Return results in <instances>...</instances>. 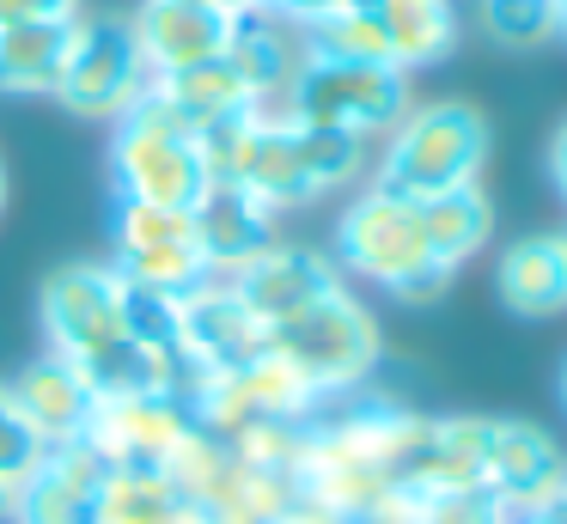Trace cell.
I'll return each instance as SVG.
<instances>
[{"label":"cell","instance_id":"1","mask_svg":"<svg viewBox=\"0 0 567 524\" xmlns=\"http://www.w3.org/2000/svg\"><path fill=\"white\" fill-rule=\"evenodd\" d=\"M43 341L62 366H74L92 384V397L111 390H172L189 397L196 372L172 348H141L128 280L111 263H68L43 287Z\"/></svg>","mask_w":567,"mask_h":524},{"label":"cell","instance_id":"2","mask_svg":"<svg viewBox=\"0 0 567 524\" xmlns=\"http://www.w3.org/2000/svg\"><path fill=\"white\" fill-rule=\"evenodd\" d=\"M336 268L403 305H427L452 287V268L433 256L421 226V202L379 183H367L336 219Z\"/></svg>","mask_w":567,"mask_h":524},{"label":"cell","instance_id":"3","mask_svg":"<svg viewBox=\"0 0 567 524\" xmlns=\"http://www.w3.org/2000/svg\"><path fill=\"white\" fill-rule=\"evenodd\" d=\"M482 158H488L482 110L421 104V110H403V122L384 134L372 183L409 195V202H427V195H445V189H470L482 177Z\"/></svg>","mask_w":567,"mask_h":524},{"label":"cell","instance_id":"4","mask_svg":"<svg viewBox=\"0 0 567 524\" xmlns=\"http://www.w3.org/2000/svg\"><path fill=\"white\" fill-rule=\"evenodd\" d=\"M269 348L287 353L330 402H342V397H354V390L372 378V366H379V323H372V311L354 299V292L336 287L330 299H318L299 317L275 323Z\"/></svg>","mask_w":567,"mask_h":524},{"label":"cell","instance_id":"5","mask_svg":"<svg viewBox=\"0 0 567 524\" xmlns=\"http://www.w3.org/2000/svg\"><path fill=\"white\" fill-rule=\"evenodd\" d=\"M409 110V73L372 68V61H330L306 55L293 92H287V116L311 122V129H336L354 141H379L403 122Z\"/></svg>","mask_w":567,"mask_h":524},{"label":"cell","instance_id":"6","mask_svg":"<svg viewBox=\"0 0 567 524\" xmlns=\"http://www.w3.org/2000/svg\"><path fill=\"white\" fill-rule=\"evenodd\" d=\"M111 171H116V195L123 202H153V207H196L208 189V165L189 129H177L172 116L141 97L128 116H116V141H111Z\"/></svg>","mask_w":567,"mask_h":524},{"label":"cell","instance_id":"7","mask_svg":"<svg viewBox=\"0 0 567 524\" xmlns=\"http://www.w3.org/2000/svg\"><path fill=\"white\" fill-rule=\"evenodd\" d=\"M111 268L141 292H177L208 280V256H202L196 219L189 207H153V202H116V256Z\"/></svg>","mask_w":567,"mask_h":524},{"label":"cell","instance_id":"8","mask_svg":"<svg viewBox=\"0 0 567 524\" xmlns=\"http://www.w3.org/2000/svg\"><path fill=\"white\" fill-rule=\"evenodd\" d=\"M147 61H141V43L123 19H80L74 55H68L62 92L55 104H68L74 116H128V110L147 97Z\"/></svg>","mask_w":567,"mask_h":524},{"label":"cell","instance_id":"9","mask_svg":"<svg viewBox=\"0 0 567 524\" xmlns=\"http://www.w3.org/2000/svg\"><path fill=\"white\" fill-rule=\"evenodd\" d=\"M172 336H177V353L189 360V372H233V366L257 360L269 348V323L238 299L233 280L208 275L202 287L177 292L172 299Z\"/></svg>","mask_w":567,"mask_h":524},{"label":"cell","instance_id":"10","mask_svg":"<svg viewBox=\"0 0 567 524\" xmlns=\"http://www.w3.org/2000/svg\"><path fill=\"white\" fill-rule=\"evenodd\" d=\"M189 427H196V414L172 390H111V397L92 402V421L80 439L111 470H159Z\"/></svg>","mask_w":567,"mask_h":524},{"label":"cell","instance_id":"11","mask_svg":"<svg viewBox=\"0 0 567 524\" xmlns=\"http://www.w3.org/2000/svg\"><path fill=\"white\" fill-rule=\"evenodd\" d=\"M233 24L238 19L220 0H141L128 31L141 43L147 73H184V68H202V61L226 55Z\"/></svg>","mask_w":567,"mask_h":524},{"label":"cell","instance_id":"12","mask_svg":"<svg viewBox=\"0 0 567 524\" xmlns=\"http://www.w3.org/2000/svg\"><path fill=\"white\" fill-rule=\"evenodd\" d=\"M233 287H238V299L275 329V323H287V317H299L306 305L330 299L336 287H348V280H342V268H336L330 250H311V244H269L257 263L238 268Z\"/></svg>","mask_w":567,"mask_h":524},{"label":"cell","instance_id":"13","mask_svg":"<svg viewBox=\"0 0 567 524\" xmlns=\"http://www.w3.org/2000/svg\"><path fill=\"white\" fill-rule=\"evenodd\" d=\"M567 458L543 427L530 421H488V470L482 487L506 500V512H549L561 500Z\"/></svg>","mask_w":567,"mask_h":524},{"label":"cell","instance_id":"14","mask_svg":"<svg viewBox=\"0 0 567 524\" xmlns=\"http://www.w3.org/2000/svg\"><path fill=\"white\" fill-rule=\"evenodd\" d=\"M111 463L74 439V445H50L43 463L13 487V524H92V500L104 487Z\"/></svg>","mask_w":567,"mask_h":524},{"label":"cell","instance_id":"15","mask_svg":"<svg viewBox=\"0 0 567 524\" xmlns=\"http://www.w3.org/2000/svg\"><path fill=\"white\" fill-rule=\"evenodd\" d=\"M306 55H311L306 31L287 24L281 12H250V19H238L233 43H226V61H233V73L245 80V92L257 110H287V92H293Z\"/></svg>","mask_w":567,"mask_h":524},{"label":"cell","instance_id":"16","mask_svg":"<svg viewBox=\"0 0 567 524\" xmlns=\"http://www.w3.org/2000/svg\"><path fill=\"white\" fill-rule=\"evenodd\" d=\"M189 219H196L208 275H220V280H233L238 268L257 263V256L275 244V214L257 202V195L238 189V183H208L202 202L189 207Z\"/></svg>","mask_w":567,"mask_h":524},{"label":"cell","instance_id":"17","mask_svg":"<svg viewBox=\"0 0 567 524\" xmlns=\"http://www.w3.org/2000/svg\"><path fill=\"white\" fill-rule=\"evenodd\" d=\"M147 104L159 110V116H172L177 129H189V134H208V129H220V122L257 110V104H250V92H245V80L233 73V61H226V55L202 61V68H184V73H153V80H147Z\"/></svg>","mask_w":567,"mask_h":524},{"label":"cell","instance_id":"18","mask_svg":"<svg viewBox=\"0 0 567 524\" xmlns=\"http://www.w3.org/2000/svg\"><path fill=\"white\" fill-rule=\"evenodd\" d=\"M74 37H80V12L0 24V92L55 97L62 92V73H68V55H74Z\"/></svg>","mask_w":567,"mask_h":524},{"label":"cell","instance_id":"19","mask_svg":"<svg viewBox=\"0 0 567 524\" xmlns=\"http://www.w3.org/2000/svg\"><path fill=\"white\" fill-rule=\"evenodd\" d=\"M7 390H13L19 414L31 421V433H38L43 445H74V439L86 433V421H92V402H99L86 378H80L74 366H62L55 353L31 360Z\"/></svg>","mask_w":567,"mask_h":524},{"label":"cell","instance_id":"20","mask_svg":"<svg viewBox=\"0 0 567 524\" xmlns=\"http://www.w3.org/2000/svg\"><path fill=\"white\" fill-rule=\"evenodd\" d=\"M494 292L506 299L513 317H555L567 311V250L561 232H537L501 250L494 263Z\"/></svg>","mask_w":567,"mask_h":524},{"label":"cell","instance_id":"21","mask_svg":"<svg viewBox=\"0 0 567 524\" xmlns=\"http://www.w3.org/2000/svg\"><path fill=\"white\" fill-rule=\"evenodd\" d=\"M299 506V482L281 470H257V463L226 451L220 475L208 482V494L196 500V512L208 524H281Z\"/></svg>","mask_w":567,"mask_h":524},{"label":"cell","instance_id":"22","mask_svg":"<svg viewBox=\"0 0 567 524\" xmlns=\"http://www.w3.org/2000/svg\"><path fill=\"white\" fill-rule=\"evenodd\" d=\"M360 7L379 19L384 43H391L396 68H427V61L452 55L457 43V12L452 0H360Z\"/></svg>","mask_w":567,"mask_h":524},{"label":"cell","instance_id":"23","mask_svg":"<svg viewBox=\"0 0 567 524\" xmlns=\"http://www.w3.org/2000/svg\"><path fill=\"white\" fill-rule=\"evenodd\" d=\"M202 512L159 470H104L92 524H196Z\"/></svg>","mask_w":567,"mask_h":524},{"label":"cell","instance_id":"24","mask_svg":"<svg viewBox=\"0 0 567 524\" xmlns=\"http://www.w3.org/2000/svg\"><path fill=\"white\" fill-rule=\"evenodd\" d=\"M421 226H427V244H433V256H440L445 268H464L470 256L488 244V232H494V214H488V195L470 183V189H445V195H427L421 202Z\"/></svg>","mask_w":567,"mask_h":524},{"label":"cell","instance_id":"25","mask_svg":"<svg viewBox=\"0 0 567 524\" xmlns=\"http://www.w3.org/2000/svg\"><path fill=\"white\" fill-rule=\"evenodd\" d=\"M281 116H287V110H281ZM287 129H293L299 165H306V177H311V189H318V195L348 189V183L367 171V141H354V134L311 129V122H293V116H287Z\"/></svg>","mask_w":567,"mask_h":524},{"label":"cell","instance_id":"26","mask_svg":"<svg viewBox=\"0 0 567 524\" xmlns=\"http://www.w3.org/2000/svg\"><path fill=\"white\" fill-rule=\"evenodd\" d=\"M306 43H311V55H330V61H372V68H396L391 43H384V31H379V19H372L360 0H354V7H342L336 19L311 24ZM396 73H403V68H396Z\"/></svg>","mask_w":567,"mask_h":524},{"label":"cell","instance_id":"27","mask_svg":"<svg viewBox=\"0 0 567 524\" xmlns=\"http://www.w3.org/2000/svg\"><path fill=\"white\" fill-rule=\"evenodd\" d=\"M482 31L501 49H543L561 37V0H482Z\"/></svg>","mask_w":567,"mask_h":524},{"label":"cell","instance_id":"28","mask_svg":"<svg viewBox=\"0 0 567 524\" xmlns=\"http://www.w3.org/2000/svg\"><path fill=\"white\" fill-rule=\"evenodd\" d=\"M43 451H50V445H43V439L31 433V421L19 414L13 390L0 384V482L19 487V482H25V475L43 463Z\"/></svg>","mask_w":567,"mask_h":524},{"label":"cell","instance_id":"29","mask_svg":"<svg viewBox=\"0 0 567 524\" xmlns=\"http://www.w3.org/2000/svg\"><path fill=\"white\" fill-rule=\"evenodd\" d=\"M421 524H513V512L488 487H457V494H421Z\"/></svg>","mask_w":567,"mask_h":524},{"label":"cell","instance_id":"30","mask_svg":"<svg viewBox=\"0 0 567 524\" xmlns=\"http://www.w3.org/2000/svg\"><path fill=\"white\" fill-rule=\"evenodd\" d=\"M342 7H354V0H269V12H281V19L299 24V31H311V24L336 19Z\"/></svg>","mask_w":567,"mask_h":524},{"label":"cell","instance_id":"31","mask_svg":"<svg viewBox=\"0 0 567 524\" xmlns=\"http://www.w3.org/2000/svg\"><path fill=\"white\" fill-rule=\"evenodd\" d=\"M80 12V0H0V24H25V19H68Z\"/></svg>","mask_w":567,"mask_h":524},{"label":"cell","instance_id":"32","mask_svg":"<svg viewBox=\"0 0 567 524\" xmlns=\"http://www.w3.org/2000/svg\"><path fill=\"white\" fill-rule=\"evenodd\" d=\"M549 177H555V189H561V202H567V122L555 129V141H549Z\"/></svg>","mask_w":567,"mask_h":524},{"label":"cell","instance_id":"33","mask_svg":"<svg viewBox=\"0 0 567 524\" xmlns=\"http://www.w3.org/2000/svg\"><path fill=\"white\" fill-rule=\"evenodd\" d=\"M513 524H561V518H555V506H549V512H513Z\"/></svg>","mask_w":567,"mask_h":524},{"label":"cell","instance_id":"34","mask_svg":"<svg viewBox=\"0 0 567 524\" xmlns=\"http://www.w3.org/2000/svg\"><path fill=\"white\" fill-rule=\"evenodd\" d=\"M0 524H13V487L0 482Z\"/></svg>","mask_w":567,"mask_h":524},{"label":"cell","instance_id":"35","mask_svg":"<svg viewBox=\"0 0 567 524\" xmlns=\"http://www.w3.org/2000/svg\"><path fill=\"white\" fill-rule=\"evenodd\" d=\"M0 207H7V165H0Z\"/></svg>","mask_w":567,"mask_h":524},{"label":"cell","instance_id":"36","mask_svg":"<svg viewBox=\"0 0 567 524\" xmlns=\"http://www.w3.org/2000/svg\"><path fill=\"white\" fill-rule=\"evenodd\" d=\"M555 506H561V512H567V475H561V500H555Z\"/></svg>","mask_w":567,"mask_h":524},{"label":"cell","instance_id":"37","mask_svg":"<svg viewBox=\"0 0 567 524\" xmlns=\"http://www.w3.org/2000/svg\"><path fill=\"white\" fill-rule=\"evenodd\" d=\"M561 409H567V366H561Z\"/></svg>","mask_w":567,"mask_h":524},{"label":"cell","instance_id":"38","mask_svg":"<svg viewBox=\"0 0 567 524\" xmlns=\"http://www.w3.org/2000/svg\"><path fill=\"white\" fill-rule=\"evenodd\" d=\"M561 37H567V0H561Z\"/></svg>","mask_w":567,"mask_h":524},{"label":"cell","instance_id":"39","mask_svg":"<svg viewBox=\"0 0 567 524\" xmlns=\"http://www.w3.org/2000/svg\"><path fill=\"white\" fill-rule=\"evenodd\" d=\"M561 250H567V232H561Z\"/></svg>","mask_w":567,"mask_h":524},{"label":"cell","instance_id":"40","mask_svg":"<svg viewBox=\"0 0 567 524\" xmlns=\"http://www.w3.org/2000/svg\"><path fill=\"white\" fill-rule=\"evenodd\" d=\"M196 524H208V518H196Z\"/></svg>","mask_w":567,"mask_h":524}]
</instances>
